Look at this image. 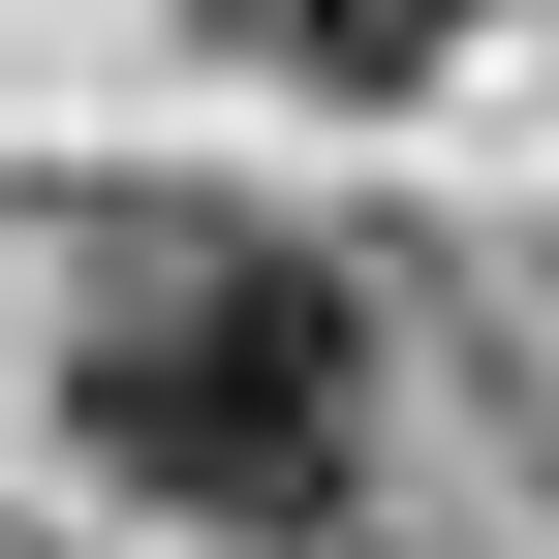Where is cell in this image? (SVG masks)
<instances>
[{
  "label": "cell",
  "mask_w": 559,
  "mask_h": 559,
  "mask_svg": "<svg viewBox=\"0 0 559 559\" xmlns=\"http://www.w3.org/2000/svg\"><path fill=\"white\" fill-rule=\"evenodd\" d=\"M218 32H249V62H311V94H436L466 0H218Z\"/></svg>",
  "instance_id": "obj_2"
},
{
  "label": "cell",
  "mask_w": 559,
  "mask_h": 559,
  "mask_svg": "<svg viewBox=\"0 0 559 559\" xmlns=\"http://www.w3.org/2000/svg\"><path fill=\"white\" fill-rule=\"evenodd\" d=\"M62 436L124 466L156 528H342V466H373V311H342L311 249H124L94 342H62Z\"/></svg>",
  "instance_id": "obj_1"
}]
</instances>
